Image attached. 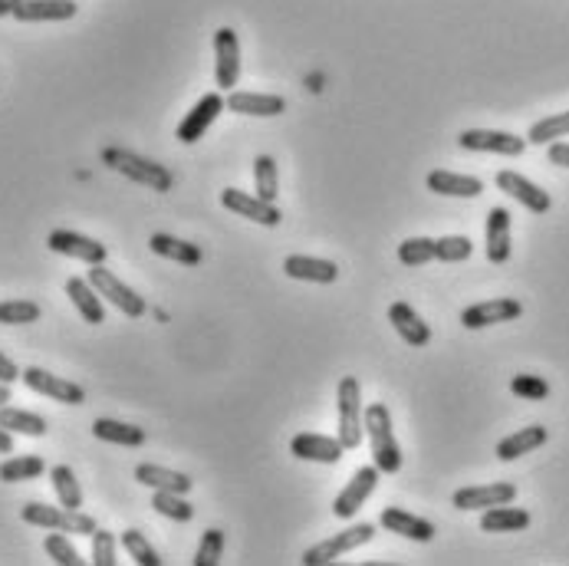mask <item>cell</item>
Listing matches in <instances>:
<instances>
[{"mask_svg": "<svg viewBox=\"0 0 569 566\" xmlns=\"http://www.w3.org/2000/svg\"><path fill=\"white\" fill-rule=\"evenodd\" d=\"M530 527V514L523 507H487L481 517V530L484 534H514V530H527Z\"/></svg>", "mask_w": 569, "mask_h": 566, "instance_id": "27", "label": "cell"}, {"mask_svg": "<svg viewBox=\"0 0 569 566\" xmlns=\"http://www.w3.org/2000/svg\"><path fill=\"white\" fill-rule=\"evenodd\" d=\"M221 553H224V530H218V527L204 530L198 553H195V566H218Z\"/></svg>", "mask_w": 569, "mask_h": 566, "instance_id": "41", "label": "cell"}, {"mask_svg": "<svg viewBox=\"0 0 569 566\" xmlns=\"http://www.w3.org/2000/svg\"><path fill=\"white\" fill-rule=\"evenodd\" d=\"M290 451L293 458L300 461H320V464H336L343 458V441L339 438H326V435H316V432H300L297 438L290 441Z\"/></svg>", "mask_w": 569, "mask_h": 566, "instance_id": "17", "label": "cell"}, {"mask_svg": "<svg viewBox=\"0 0 569 566\" xmlns=\"http://www.w3.org/2000/svg\"><path fill=\"white\" fill-rule=\"evenodd\" d=\"M0 428H7L10 435H27V438H43L47 435V418L24 412V409H14V405H4L0 409Z\"/></svg>", "mask_w": 569, "mask_h": 566, "instance_id": "31", "label": "cell"}, {"mask_svg": "<svg viewBox=\"0 0 569 566\" xmlns=\"http://www.w3.org/2000/svg\"><path fill=\"white\" fill-rule=\"evenodd\" d=\"M43 547H47L50 560H56L60 566H83L86 560L79 557V550L70 543V537L63 534V530H56V534H50L47 540H43Z\"/></svg>", "mask_w": 569, "mask_h": 566, "instance_id": "40", "label": "cell"}, {"mask_svg": "<svg viewBox=\"0 0 569 566\" xmlns=\"http://www.w3.org/2000/svg\"><path fill=\"white\" fill-rule=\"evenodd\" d=\"M283 270L293 280H306V283H333L339 277V267L333 260L323 257H306V254H293L283 260Z\"/></svg>", "mask_w": 569, "mask_h": 566, "instance_id": "22", "label": "cell"}, {"mask_svg": "<svg viewBox=\"0 0 569 566\" xmlns=\"http://www.w3.org/2000/svg\"><path fill=\"white\" fill-rule=\"evenodd\" d=\"M540 445H546V428L543 425L520 428V432L507 435L504 441H500V445H497V458L500 461H514L520 455H530V451H537Z\"/></svg>", "mask_w": 569, "mask_h": 566, "instance_id": "30", "label": "cell"}, {"mask_svg": "<svg viewBox=\"0 0 569 566\" xmlns=\"http://www.w3.org/2000/svg\"><path fill=\"white\" fill-rule=\"evenodd\" d=\"M523 313V303L514 297H497V300H484V303H474L461 313V323L468 330H484V326H494V323H507V320H517Z\"/></svg>", "mask_w": 569, "mask_h": 566, "instance_id": "15", "label": "cell"}, {"mask_svg": "<svg viewBox=\"0 0 569 566\" xmlns=\"http://www.w3.org/2000/svg\"><path fill=\"white\" fill-rule=\"evenodd\" d=\"M398 260L405 267H425L435 260V241L431 237H408V241L398 244Z\"/></svg>", "mask_w": 569, "mask_h": 566, "instance_id": "37", "label": "cell"}, {"mask_svg": "<svg viewBox=\"0 0 569 566\" xmlns=\"http://www.w3.org/2000/svg\"><path fill=\"white\" fill-rule=\"evenodd\" d=\"M375 537V524H352L349 530H343V534L329 537L323 543H316V547H310L303 553V563L306 566H323V563H333L339 560L343 553L362 547V543H369Z\"/></svg>", "mask_w": 569, "mask_h": 566, "instance_id": "6", "label": "cell"}, {"mask_svg": "<svg viewBox=\"0 0 569 566\" xmlns=\"http://www.w3.org/2000/svg\"><path fill=\"white\" fill-rule=\"evenodd\" d=\"M43 471H47V464H43L40 455H17V458H7L0 464V481H7V484L33 481V478H40Z\"/></svg>", "mask_w": 569, "mask_h": 566, "instance_id": "33", "label": "cell"}, {"mask_svg": "<svg viewBox=\"0 0 569 566\" xmlns=\"http://www.w3.org/2000/svg\"><path fill=\"white\" fill-rule=\"evenodd\" d=\"M24 524L30 527H47V530H63V534H83V537H93L96 534V520L83 514V511H66V507H50V504H40V501H30L24 504Z\"/></svg>", "mask_w": 569, "mask_h": 566, "instance_id": "3", "label": "cell"}, {"mask_svg": "<svg viewBox=\"0 0 569 566\" xmlns=\"http://www.w3.org/2000/svg\"><path fill=\"white\" fill-rule=\"evenodd\" d=\"M76 10L73 0H20L14 17L20 24H43V20H73Z\"/></svg>", "mask_w": 569, "mask_h": 566, "instance_id": "20", "label": "cell"}, {"mask_svg": "<svg viewBox=\"0 0 569 566\" xmlns=\"http://www.w3.org/2000/svg\"><path fill=\"white\" fill-rule=\"evenodd\" d=\"M0 323H4V300H0Z\"/></svg>", "mask_w": 569, "mask_h": 566, "instance_id": "50", "label": "cell"}, {"mask_svg": "<svg viewBox=\"0 0 569 566\" xmlns=\"http://www.w3.org/2000/svg\"><path fill=\"white\" fill-rule=\"evenodd\" d=\"M550 162L569 168V142H550Z\"/></svg>", "mask_w": 569, "mask_h": 566, "instance_id": "46", "label": "cell"}, {"mask_svg": "<svg viewBox=\"0 0 569 566\" xmlns=\"http://www.w3.org/2000/svg\"><path fill=\"white\" fill-rule=\"evenodd\" d=\"M425 181H428V191H435V195H448V198H477V195H484V181L481 178L448 172V168H435V172H428Z\"/></svg>", "mask_w": 569, "mask_h": 566, "instance_id": "19", "label": "cell"}, {"mask_svg": "<svg viewBox=\"0 0 569 566\" xmlns=\"http://www.w3.org/2000/svg\"><path fill=\"white\" fill-rule=\"evenodd\" d=\"M17 379H24V372L17 369L14 359H7L4 353H0V382H7V386H14Z\"/></svg>", "mask_w": 569, "mask_h": 566, "instance_id": "45", "label": "cell"}, {"mask_svg": "<svg viewBox=\"0 0 569 566\" xmlns=\"http://www.w3.org/2000/svg\"><path fill=\"white\" fill-rule=\"evenodd\" d=\"M227 109L237 112V116H260V119H270V116H280L287 112V99L283 96H270V93H234L227 96Z\"/></svg>", "mask_w": 569, "mask_h": 566, "instance_id": "21", "label": "cell"}, {"mask_svg": "<svg viewBox=\"0 0 569 566\" xmlns=\"http://www.w3.org/2000/svg\"><path fill=\"white\" fill-rule=\"evenodd\" d=\"M224 109H227V99H224L221 93H208V96H201L198 103H195V109H191L188 116L181 119V126H178V132H175V139H178V142H185V145L198 142L201 135L208 132L211 122L218 119Z\"/></svg>", "mask_w": 569, "mask_h": 566, "instance_id": "14", "label": "cell"}, {"mask_svg": "<svg viewBox=\"0 0 569 566\" xmlns=\"http://www.w3.org/2000/svg\"><path fill=\"white\" fill-rule=\"evenodd\" d=\"M214 56H218L214 60V83L231 93L237 79H241V40L231 27H221L214 33Z\"/></svg>", "mask_w": 569, "mask_h": 566, "instance_id": "7", "label": "cell"}, {"mask_svg": "<svg viewBox=\"0 0 569 566\" xmlns=\"http://www.w3.org/2000/svg\"><path fill=\"white\" fill-rule=\"evenodd\" d=\"M458 145L468 152H494V155H507L517 158L527 152V139H520L514 132H497V129H464L458 135Z\"/></svg>", "mask_w": 569, "mask_h": 566, "instance_id": "8", "label": "cell"}, {"mask_svg": "<svg viewBox=\"0 0 569 566\" xmlns=\"http://www.w3.org/2000/svg\"><path fill=\"white\" fill-rule=\"evenodd\" d=\"M389 323L395 326V333L402 336V343H408V346H428V339H431L428 323L421 320V316L412 307H408V303H392V307H389Z\"/></svg>", "mask_w": 569, "mask_h": 566, "instance_id": "24", "label": "cell"}, {"mask_svg": "<svg viewBox=\"0 0 569 566\" xmlns=\"http://www.w3.org/2000/svg\"><path fill=\"white\" fill-rule=\"evenodd\" d=\"M116 534L109 530H96L93 534V563L96 566H116Z\"/></svg>", "mask_w": 569, "mask_h": 566, "instance_id": "44", "label": "cell"}, {"mask_svg": "<svg viewBox=\"0 0 569 566\" xmlns=\"http://www.w3.org/2000/svg\"><path fill=\"white\" fill-rule=\"evenodd\" d=\"M50 481H53V491H56V497H60V504L66 507V511H79V507H83V488H79L70 464H56V468L50 471Z\"/></svg>", "mask_w": 569, "mask_h": 566, "instance_id": "32", "label": "cell"}, {"mask_svg": "<svg viewBox=\"0 0 569 566\" xmlns=\"http://www.w3.org/2000/svg\"><path fill=\"white\" fill-rule=\"evenodd\" d=\"M474 254V244L471 237L464 234H451V237H441L435 241V260H445V264H461Z\"/></svg>", "mask_w": 569, "mask_h": 566, "instance_id": "38", "label": "cell"}, {"mask_svg": "<svg viewBox=\"0 0 569 566\" xmlns=\"http://www.w3.org/2000/svg\"><path fill=\"white\" fill-rule=\"evenodd\" d=\"M254 185H257V198L277 201V195H280V172H277V162H273L270 155H257L254 158Z\"/></svg>", "mask_w": 569, "mask_h": 566, "instance_id": "35", "label": "cell"}, {"mask_svg": "<svg viewBox=\"0 0 569 566\" xmlns=\"http://www.w3.org/2000/svg\"><path fill=\"white\" fill-rule=\"evenodd\" d=\"M221 205L227 211H234L237 218L257 221V224H264V228H277V224L283 221V214H280L277 205H273V201L247 195V191H237V188H224L221 191Z\"/></svg>", "mask_w": 569, "mask_h": 566, "instance_id": "10", "label": "cell"}, {"mask_svg": "<svg viewBox=\"0 0 569 566\" xmlns=\"http://www.w3.org/2000/svg\"><path fill=\"white\" fill-rule=\"evenodd\" d=\"M569 135V112H556V116H546L540 122H533L527 132L530 145H550L556 139H566Z\"/></svg>", "mask_w": 569, "mask_h": 566, "instance_id": "34", "label": "cell"}, {"mask_svg": "<svg viewBox=\"0 0 569 566\" xmlns=\"http://www.w3.org/2000/svg\"><path fill=\"white\" fill-rule=\"evenodd\" d=\"M379 524L389 530V534H398L405 540H418V543H428L431 537H435V524L418 514H408L402 511V507H385Z\"/></svg>", "mask_w": 569, "mask_h": 566, "instance_id": "18", "label": "cell"}, {"mask_svg": "<svg viewBox=\"0 0 569 566\" xmlns=\"http://www.w3.org/2000/svg\"><path fill=\"white\" fill-rule=\"evenodd\" d=\"M66 297L73 300V307L79 310L86 323H106V310H102V300H99V290L93 287L89 280H79V277H70L66 280Z\"/></svg>", "mask_w": 569, "mask_h": 566, "instance_id": "26", "label": "cell"}, {"mask_svg": "<svg viewBox=\"0 0 569 566\" xmlns=\"http://www.w3.org/2000/svg\"><path fill=\"white\" fill-rule=\"evenodd\" d=\"M510 392L517 399H527V402H543L550 395V382L540 379V376H514L510 379Z\"/></svg>", "mask_w": 569, "mask_h": 566, "instance_id": "42", "label": "cell"}, {"mask_svg": "<svg viewBox=\"0 0 569 566\" xmlns=\"http://www.w3.org/2000/svg\"><path fill=\"white\" fill-rule=\"evenodd\" d=\"M517 497V484L510 481H494V484H477V488H461L454 491L451 504L458 511H487V507L510 504Z\"/></svg>", "mask_w": 569, "mask_h": 566, "instance_id": "12", "label": "cell"}, {"mask_svg": "<svg viewBox=\"0 0 569 566\" xmlns=\"http://www.w3.org/2000/svg\"><path fill=\"white\" fill-rule=\"evenodd\" d=\"M40 320V307L33 300H4V326H27Z\"/></svg>", "mask_w": 569, "mask_h": 566, "instance_id": "43", "label": "cell"}, {"mask_svg": "<svg viewBox=\"0 0 569 566\" xmlns=\"http://www.w3.org/2000/svg\"><path fill=\"white\" fill-rule=\"evenodd\" d=\"M119 540H122V547L129 550V557H132L135 563H142V566H162V557H158L155 547H152L149 540H145V534H139V530H125Z\"/></svg>", "mask_w": 569, "mask_h": 566, "instance_id": "39", "label": "cell"}, {"mask_svg": "<svg viewBox=\"0 0 569 566\" xmlns=\"http://www.w3.org/2000/svg\"><path fill=\"white\" fill-rule=\"evenodd\" d=\"M24 386L33 389L37 395H47V399H53V402H63V405H83L86 402L83 386H76V382H70V379L53 376V372L40 369V366L24 369Z\"/></svg>", "mask_w": 569, "mask_h": 566, "instance_id": "11", "label": "cell"}, {"mask_svg": "<svg viewBox=\"0 0 569 566\" xmlns=\"http://www.w3.org/2000/svg\"><path fill=\"white\" fill-rule=\"evenodd\" d=\"M366 435L372 448V461L382 474H395L402 468V451L392 432V412L385 402H372L366 409Z\"/></svg>", "mask_w": 569, "mask_h": 566, "instance_id": "1", "label": "cell"}, {"mask_svg": "<svg viewBox=\"0 0 569 566\" xmlns=\"http://www.w3.org/2000/svg\"><path fill=\"white\" fill-rule=\"evenodd\" d=\"M135 481L152 491H175V494H188L191 484H195L188 474L162 468V464H139V468H135Z\"/></svg>", "mask_w": 569, "mask_h": 566, "instance_id": "25", "label": "cell"}, {"mask_svg": "<svg viewBox=\"0 0 569 566\" xmlns=\"http://www.w3.org/2000/svg\"><path fill=\"white\" fill-rule=\"evenodd\" d=\"M487 260L507 264L510 260V211L491 208L487 211Z\"/></svg>", "mask_w": 569, "mask_h": 566, "instance_id": "23", "label": "cell"}, {"mask_svg": "<svg viewBox=\"0 0 569 566\" xmlns=\"http://www.w3.org/2000/svg\"><path fill=\"white\" fill-rule=\"evenodd\" d=\"M149 247L158 257L175 260V264H185V267H198L204 260L198 244H188V241H181V237H172V234H152Z\"/></svg>", "mask_w": 569, "mask_h": 566, "instance_id": "28", "label": "cell"}, {"mask_svg": "<svg viewBox=\"0 0 569 566\" xmlns=\"http://www.w3.org/2000/svg\"><path fill=\"white\" fill-rule=\"evenodd\" d=\"M93 435L99 441H109V445H122V448L145 445V428L116 422V418H96V422H93Z\"/></svg>", "mask_w": 569, "mask_h": 566, "instance_id": "29", "label": "cell"}, {"mask_svg": "<svg viewBox=\"0 0 569 566\" xmlns=\"http://www.w3.org/2000/svg\"><path fill=\"white\" fill-rule=\"evenodd\" d=\"M86 280L99 290V297H106L112 307L122 310L125 316H132V320H139V316L149 313V303H145L132 287H125V283L102 264H93V270H89Z\"/></svg>", "mask_w": 569, "mask_h": 566, "instance_id": "5", "label": "cell"}, {"mask_svg": "<svg viewBox=\"0 0 569 566\" xmlns=\"http://www.w3.org/2000/svg\"><path fill=\"white\" fill-rule=\"evenodd\" d=\"M10 451H14V435L7 428H0V455H10Z\"/></svg>", "mask_w": 569, "mask_h": 566, "instance_id": "47", "label": "cell"}, {"mask_svg": "<svg viewBox=\"0 0 569 566\" xmlns=\"http://www.w3.org/2000/svg\"><path fill=\"white\" fill-rule=\"evenodd\" d=\"M379 478H382V471L375 468V464H369V468H359V471L349 478L346 488L339 491L336 501H333V514H336L339 520L356 517V514H359V507L372 497V491H375V484H379Z\"/></svg>", "mask_w": 569, "mask_h": 566, "instance_id": "9", "label": "cell"}, {"mask_svg": "<svg viewBox=\"0 0 569 566\" xmlns=\"http://www.w3.org/2000/svg\"><path fill=\"white\" fill-rule=\"evenodd\" d=\"M336 409H339V441L346 451H356L362 445V428H366V412H362V395H359V379L346 376L339 379L336 392Z\"/></svg>", "mask_w": 569, "mask_h": 566, "instance_id": "4", "label": "cell"}, {"mask_svg": "<svg viewBox=\"0 0 569 566\" xmlns=\"http://www.w3.org/2000/svg\"><path fill=\"white\" fill-rule=\"evenodd\" d=\"M497 188L507 191L510 198L520 201V205L527 211H533V214H546L553 208L550 191H543L540 185H533L530 178H523L517 172H497Z\"/></svg>", "mask_w": 569, "mask_h": 566, "instance_id": "16", "label": "cell"}, {"mask_svg": "<svg viewBox=\"0 0 569 566\" xmlns=\"http://www.w3.org/2000/svg\"><path fill=\"white\" fill-rule=\"evenodd\" d=\"M47 244H50L53 254L76 257V260H83V264H89V267H93V264H106V257H109L106 244H99V241H93V237H86V234L66 231V228L53 231L47 237Z\"/></svg>", "mask_w": 569, "mask_h": 566, "instance_id": "13", "label": "cell"}, {"mask_svg": "<svg viewBox=\"0 0 569 566\" xmlns=\"http://www.w3.org/2000/svg\"><path fill=\"white\" fill-rule=\"evenodd\" d=\"M10 402V389H7V382H0V409Z\"/></svg>", "mask_w": 569, "mask_h": 566, "instance_id": "49", "label": "cell"}, {"mask_svg": "<svg viewBox=\"0 0 569 566\" xmlns=\"http://www.w3.org/2000/svg\"><path fill=\"white\" fill-rule=\"evenodd\" d=\"M152 507H155V511L162 514V517L181 520V524H188V520L195 517V507L185 501V494H175V491H155Z\"/></svg>", "mask_w": 569, "mask_h": 566, "instance_id": "36", "label": "cell"}, {"mask_svg": "<svg viewBox=\"0 0 569 566\" xmlns=\"http://www.w3.org/2000/svg\"><path fill=\"white\" fill-rule=\"evenodd\" d=\"M102 165H109L112 172H119L129 181H135V185H145L152 191H172V185H175V175L168 172L165 165L149 162V158L135 155L129 149H116V145H112V149H102Z\"/></svg>", "mask_w": 569, "mask_h": 566, "instance_id": "2", "label": "cell"}, {"mask_svg": "<svg viewBox=\"0 0 569 566\" xmlns=\"http://www.w3.org/2000/svg\"><path fill=\"white\" fill-rule=\"evenodd\" d=\"M20 0H0V17H7V14H14Z\"/></svg>", "mask_w": 569, "mask_h": 566, "instance_id": "48", "label": "cell"}]
</instances>
